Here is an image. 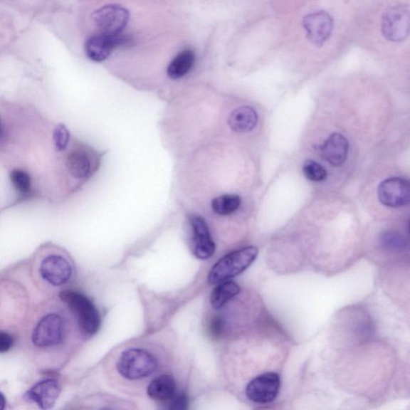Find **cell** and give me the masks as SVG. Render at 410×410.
<instances>
[{"instance_id": "9a60e30c", "label": "cell", "mask_w": 410, "mask_h": 410, "mask_svg": "<svg viewBox=\"0 0 410 410\" xmlns=\"http://www.w3.org/2000/svg\"><path fill=\"white\" fill-rule=\"evenodd\" d=\"M147 394L153 400L169 401L177 394L176 381L169 374L153 378L147 387Z\"/></svg>"}, {"instance_id": "83f0119b", "label": "cell", "mask_w": 410, "mask_h": 410, "mask_svg": "<svg viewBox=\"0 0 410 410\" xmlns=\"http://www.w3.org/2000/svg\"><path fill=\"white\" fill-rule=\"evenodd\" d=\"M6 407V399L4 394L0 392V410L4 409Z\"/></svg>"}, {"instance_id": "7a4b0ae2", "label": "cell", "mask_w": 410, "mask_h": 410, "mask_svg": "<svg viewBox=\"0 0 410 410\" xmlns=\"http://www.w3.org/2000/svg\"><path fill=\"white\" fill-rule=\"evenodd\" d=\"M258 248L248 246L230 253L216 262L211 268L208 280L210 284H218L245 272L258 258Z\"/></svg>"}, {"instance_id": "d6986e66", "label": "cell", "mask_w": 410, "mask_h": 410, "mask_svg": "<svg viewBox=\"0 0 410 410\" xmlns=\"http://www.w3.org/2000/svg\"><path fill=\"white\" fill-rule=\"evenodd\" d=\"M195 63V54L191 50H184L172 61L167 73L172 80L182 78L187 75Z\"/></svg>"}, {"instance_id": "7c38bea8", "label": "cell", "mask_w": 410, "mask_h": 410, "mask_svg": "<svg viewBox=\"0 0 410 410\" xmlns=\"http://www.w3.org/2000/svg\"><path fill=\"white\" fill-rule=\"evenodd\" d=\"M191 224L194 230V254L198 259L206 260L215 253V243L211 239L206 221L201 216L191 218Z\"/></svg>"}, {"instance_id": "f1b7e54d", "label": "cell", "mask_w": 410, "mask_h": 410, "mask_svg": "<svg viewBox=\"0 0 410 410\" xmlns=\"http://www.w3.org/2000/svg\"><path fill=\"white\" fill-rule=\"evenodd\" d=\"M2 132H3V124L1 118H0V137H1Z\"/></svg>"}, {"instance_id": "7402d4cb", "label": "cell", "mask_w": 410, "mask_h": 410, "mask_svg": "<svg viewBox=\"0 0 410 410\" xmlns=\"http://www.w3.org/2000/svg\"><path fill=\"white\" fill-rule=\"evenodd\" d=\"M303 172L305 177L311 182H322L327 177V172L324 167L311 159L305 162Z\"/></svg>"}, {"instance_id": "4fadbf2b", "label": "cell", "mask_w": 410, "mask_h": 410, "mask_svg": "<svg viewBox=\"0 0 410 410\" xmlns=\"http://www.w3.org/2000/svg\"><path fill=\"white\" fill-rule=\"evenodd\" d=\"M61 387L53 379L41 381L25 394V399L34 402L43 409L53 408L59 397Z\"/></svg>"}, {"instance_id": "2e32d148", "label": "cell", "mask_w": 410, "mask_h": 410, "mask_svg": "<svg viewBox=\"0 0 410 410\" xmlns=\"http://www.w3.org/2000/svg\"><path fill=\"white\" fill-rule=\"evenodd\" d=\"M258 122V115L249 106L237 107L230 114L228 125L236 132L246 133L254 130Z\"/></svg>"}, {"instance_id": "e0dca14e", "label": "cell", "mask_w": 410, "mask_h": 410, "mask_svg": "<svg viewBox=\"0 0 410 410\" xmlns=\"http://www.w3.org/2000/svg\"><path fill=\"white\" fill-rule=\"evenodd\" d=\"M66 164L70 174L76 179H85L92 171L91 159L87 152L83 150L70 152Z\"/></svg>"}, {"instance_id": "5b68a950", "label": "cell", "mask_w": 410, "mask_h": 410, "mask_svg": "<svg viewBox=\"0 0 410 410\" xmlns=\"http://www.w3.org/2000/svg\"><path fill=\"white\" fill-rule=\"evenodd\" d=\"M130 14L124 6L107 5L95 11L93 19L96 26L107 36L120 35L130 21Z\"/></svg>"}, {"instance_id": "ba28073f", "label": "cell", "mask_w": 410, "mask_h": 410, "mask_svg": "<svg viewBox=\"0 0 410 410\" xmlns=\"http://www.w3.org/2000/svg\"><path fill=\"white\" fill-rule=\"evenodd\" d=\"M378 198L384 206L400 208L409 202L410 187L406 179L393 177L381 183L377 190Z\"/></svg>"}, {"instance_id": "cb8c5ba5", "label": "cell", "mask_w": 410, "mask_h": 410, "mask_svg": "<svg viewBox=\"0 0 410 410\" xmlns=\"http://www.w3.org/2000/svg\"><path fill=\"white\" fill-rule=\"evenodd\" d=\"M382 241L384 245L389 248H399L405 245L402 236L394 232L384 233Z\"/></svg>"}, {"instance_id": "44dd1931", "label": "cell", "mask_w": 410, "mask_h": 410, "mask_svg": "<svg viewBox=\"0 0 410 410\" xmlns=\"http://www.w3.org/2000/svg\"><path fill=\"white\" fill-rule=\"evenodd\" d=\"M11 183L19 194H28L31 189V178L27 172L14 169L10 174Z\"/></svg>"}, {"instance_id": "484cf974", "label": "cell", "mask_w": 410, "mask_h": 410, "mask_svg": "<svg viewBox=\"0 0 410 410\" xmlns=\"http://www.w3.org/2000/svg\"><path fill=\"white\" fill-rule=\"evenodd\" d=\"M189 404L188 396L184 394H176L169 401V408L172 409H185Z\"/></svg>"}, {"instance_id": "277c9868", "label": "cell", "mask_w": 410, "mask_h": 410, "mask_svg": "<svg viewBox=\"0 0 410 410\" xmlns=\"http://www.w3.org/2000/svg\"><path fill=\"white\" fill-rule=\"evenodd\" d=\"M410 10L409 5H396L384 13L382 21V34L387 40L401 42L409 34Z\"/></svg>"}, {"instance_id": "52a82bcc", "label": "cell", "mask_w": 410, "mask_h": 410, "mask_svg": "<svg viewBox=\"0 0 410 410\" xmlns=\"http://www.w3.org/2000/svg\"><path fill=\"white\" fill-rule=\"evenodd\" d=\"M63 338V319L56 313H50L43 317L32 333V342L41 348L59 345Z\"/></svg>"}, {"instance_id": "603a6c76", "label": "cell", "mask_w": 410, "mask_h": 410, "mask_svg": "<svg viewBox=\"0 0 410 410\" xmlns=\"http://www.w3.org/2000/svg\"><path fill=\"white\" fill-rule=\"evenodd\" d=\"M70 141V132L64 125H58L53 132V142L56 149L62 152L67 149Z\"/></svg>"}, {"instance_id": "5bb4252c", "label": "cell", "mask_w": 410, "mask_h": 410, "mask_svg": "<svg viewBox=\"0 0 410 410\" xmlns=\"http://www.w3.org/2000/svg\"><path fill=\"white\" fill-rule=\"evenodd\" d=\"M349 141L342 134L333 133L320 147V155L332 166L342 165L349 152Z\"/></svg>"}, {"instance_id": "30bf717a", "label": "cell", "mask_w": 410, "mask_h": 410, "mask_svg": "<svg viewBox=\"0 0 410 410\" xmlns=\"http://www.w3.org/2000/svg\"><path fill=\"white\" fill-rule=\"evenodd\" d=\"M126 37L101 34L93 36L85 43V53L90 60L102 62L107 59L115 48L126 44Z\"/></svg>"}, {"instance_id": "8fae6325", "label": "cell", "mask_w": 410, "mask_h": 410, "mask_svg": "<svg viewBox=\"0 0 410 410\" xmlns=\"http://www.w3.org/2000/svg\"><path fill=\"white\" fill-rule=\"evenodd\" d=\"M41 277L49 284L61 286L72 277L73 268L63 256L51 255L43 259L40 268Z\"/></svg>"}, {"instance_id": "8992f818", "label": "cell", "mask_w": 410, "mask_h": 410, "mask_svg": "<svg viewBox=\"0 0 410 410\" xmlns=\"http://www.w3.org/2000/svg\"><path fill=\"white\" fill-rule=\"evenodd\" d=\"M280 375L268 372L253 378L247 384L246 394L248 399L256 404H269L277 399L280 389Z\"/></svg>"}, {"instance_id": "9c48e42d", "label": "cell", "mask_w": 410, "mask_h": 410, "mask_svg": "<svg viewBox=\"0 0 410 410\" xmlns=\"http://www.w3.org/2000/svg\"><path fill=\"white\" fill-rule=\"evenodd\" d=\"M307 38L316 46L322 47L329 40L333 30L332 18L325 11H317L303 19Z\"/></svg>"}, {"instance_id": "ac0fdd59", "label": "cell", "mask_w": 410, "mask_h": 410, "mask_svg": "<svg viewBox=\"0 0 410 410\" xmlns=\"http://www.w3.org/2000/svg\"><path fill=\"white\" fill-rule=\"evenodd\" d=\"M241 293V287L232 280L220 282L211 295V305L215 310H221L229 300Z\"/></svg>"}, {"instance_id": "3957f363", "label": "cell", "mask_w": 410, "mask_h": 410, "mask_svg": "<svg viewBox=\"0 0 410 410\" xmlns=\"http://www.w3.org/2000/svg\"><path fill=\"white\" fill-rule=\"evenodd\" d=\"M60 297L74 312L83 332L88 335L98 332L100 326V317L91 300L85 295L72 290L62 291Z\"/></svg>"}, {"instance_id": "6da1fadb", "label": "cell", "mask_w": 410, "mask_h": 410, "mask_svg": "<svg viewBox=\"0 0 410 410\" xmlns=\"http://www.w3.org/2000/svg\"><path fill=\"white\" fill-rule=\"evenodd\" d=\"M159 367L158 357L143 347H128L115 362V370L121 378L132 382H141L155 374Z\"/></svg>"}, {"instance_id": "d4e9b609", "label": "cell", "mask_w": 410, "mask_h": 410, "mask_svg": "<svg viewBox=\"0 0 410 410\" xmlns=\"http://www.w3.org/2000/svg\"><path fill=\"white\" fill-rule=\"evenodd\" d=\"M224 328V323L220 317H215L211 319L209 325L210 335L214 337H220Z\"/></svg>"}, {"instance_id": "4316f807", "label": "cell", "mask_w": 410, "mask_h": 410, "mask_svg": "<svg viewBox=\"0 0 410 410\" xmlns=\"http://www.w3.org/2000/svg\"><path fill=\"white\" fill-rule=\"evenodd\" d=\"M14 344L13 337L5 332L0 331V354L9 351Z\"/></svg>"}, {"instance_id": "ffe728a7", "label": "cell", "mask_w": 410, "mask_h": 410, "mask_svg": "<svg viewBox=\"0 0 410 410\" xmlns=\"http://www.w3.org/2000/svg\"><path fill=\"white\" fill-rule=\"evenodd\" d=\"M241 199L238 195L226 194L216 197L211 201V208L220 216H229L239 209Z\"/></svg>"}]
</instances>
